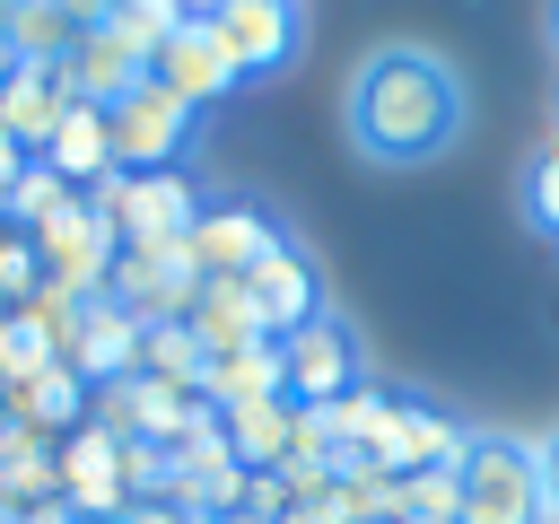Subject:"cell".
<instances>
[{"mask_svg":"<svg viewBox=\"0 0 559 524\" xmlns=\"http://www.w3.org/2000/svg\"><path fill=\"white\" fill-rule=\"evenodd\" d=\"M131 376H157V384H183V393H201L210 358H201V341H192L183 323H148V332H140V367H131Z\"/></svg>","mask_w":559,"mask_h":524,"instance_id":"obj_21","label":"cell"},{"mask_svg":"<svg viewBox=\"0 0 559 524\" xmlns=\"http://www.w3.org/2000/svg\"><path fill=\"white\" fill-rule=\"evenodd\" d=\"M122 445H131V437H114V428H96V419L61 437V498H70L79 524H122V515H131Z\"/></svg>","mask_w":559,"mask_h":524,"instance_id":"obj_8","label":"cell"},{"mask_svg":"<svg viewBox=\"0 0 559 524\" xmlns=\"http://www.w3.org/2000/svg\"><path fill=\"white\" fill-rule=\"evenodd\" d=\"M183 332L201 341V358H236V349L271 341V332H262V314H253V297H245V279H201V297H192Z\"/></svg>","mask_w":559,"mask_h":524,"instance_id":"obj_18","label":"cell"},{"mask_svg":"<svg viewBox=\"0 0 559 524\" xmlns=\"http://www.w3.org/2000/svg\"><path fill=\"white\" fill-rule=\"evenodd\" d=\"M341 122L367 166L411 175V166H437L472 131V79L437 44H376L341 87Z\"/></svg>","mask_w":559,"mask_h":524,"instance_id":"obj_1","label":"cell"},{"mask_svg":"<svg viewBox=\"0 0 559 524\" xmlns=\"http://www.w3.org/2000/svg\"><path fill=\"white\" fill-rule=\"evenodd\" d=\"M70 35H79V26H70L61 0H17V9H9V52H17V61H61Z\"/></svg>","mask_w":559,"mask_h":524,"instance_id":"obj_23","label":"cell"},{"mask_svg":"<svg viewBox=\"0 0 559 524\" xmlns=\"http://www.w3.org/2000/svg\"><path fill=\"white\" fill-rule=\"evenodd\" d=\"M218 437H227V454H236L245 472H280L288 445H297V402H288V393L236 402V410H218Z\"/></svg>","mask_w":559,"mask_h":524,"instance_id":"obj_17","label":"cell"},{"mask_svg":"<svg viewBox=\"0 0 559 524\" xmlns=\"http://www.w3.org/2000/svg\"><path fill=\"white\" fill-rule=\"evenodd\" d=\"M140 332H148V323H140L131 306L87 297V306H79V341H70V358H61V367H70L87 393H105V384H122V376L140 367Z\"/></svg>","mask_w":559,"mask_h":524,"instance_id":"obj_14","label":"cell"},{"mask_svg":"<svg viewBox=\"0 0 559 524\" xmlns=\"http://www.w3.org/2000/svg\"><path fill=\"white\" fill-rule=\"evenodd\" d=\"M515 210H524V227H533L542 245H559V131L524 157V175H515Z\"/></svg>","mask_w":559,"mask_h":524,"instance_id":"obj_22","label":"cell"},{"mask_svg":"<svg viewBox=\"0 0 559 524\" xmlns=\"http://www.w3.org/2000/svg\"><path fill=\"white\" fill-rule=\"evenodd\" d=\"M148 79L175 96V105H192V114H210V105H227L245 79H236V61H227V44L210 35V17H183L157 52H148Z\"/></svg>","mask_w":559,"mask_h":524,"instance_id":"obj_9","label":"cell"},{"mask_svg":"<svg viewBox=\"0 0 559 524\" xmlns=\"http://www.w3.org/2000/svg\"><path fill=\"white\" fill-rule=\"evenodd\" d=\"M0 524H9V498H0Z\"/></svg>","mask_w":559,"mask_h":524,"instance_id":"obj_33","label":"cell"},{"mask_svg":"<svg viewBox=\"0 0 559 524\" xmlns=\"http://www.w3.org/2000/svg\"><path fill=\"white\" fill-rule=\"evenodd\" d=\"M245 297H253V314H262V332H271V341H280V332H297V323H314V314L332 306V297H323V271H314L288 236L245 271Z\"/></svg>","mask_w":559,"mask_h":524,"instance_id":"obj_12","label":"cell"},{"mask_svg":"<svg viewBox=\"0 0 559 524\" xmlns=\"http://www.w3.org/2000/svg\"><path fill=\"white\" fill-rule=\"evenodd\" d=\"M9 428H17V419H9V384H0V437H9Z\"/></svg>","mask_w":559,"mask_h":524,"instance_id":"obj_30","label":"cell"},{"mask_svg":"<svg viewBox=\"0 0 559 524\" xmlns=\"http://www.w3.org/2000/svg\"><path fill=\"white\" fill-rule=\"evenodd\" d=\"M367 384V349H358V332L323 306L314 323H297V332H280V393L297 402V410H332V402H349Z\"/></svg>","mask_w":559,"mask_h":524,"instance_id":"obj_4","label":"cell"},{"mask_svg":"<svg viewBox=\"0 0 559 524\" xmlns=\"http://www.w3.org/2000/svg\"><path fill=\"white\" fill-rule=\"evenodd\" d=\"M210 35L227 44L236 79H280L306 52V0H218Z\"/></svg>","mask_w":559,"mask_h":524,"instance_id":"obj_6","label":"cell"},{"mask_svg":"<svg viewBox=\"0 0 559 524\" xmlns=\"http://www.w3.org/2000/svg\"><path fill=\"white\" fill-rule=\"evenodd\" d=\"M210 524H253V515H210Z\"/></svg>","mask_w":559,"mask_h":524,"instance_id":"obj_31","label":"cell"},{"mask_svg":"<svg viewBox=\"0 0 559 524\" xmlns=\"http://www.w3.org/2000/svg\"><path fill=\"white\" fill-rule=\"evenodd\" d=\"M44 166H52L70 192H87L96 175H114V131H105V105L70 96V105H61V122H52V140H44Z\"/></svg>","mask_w":559,"mask_h":524,"instance_id":"obj_16","label":"cell"},{"mask_svg":"<svg viewBox=\"0 0 559 524\" xmlns=\"http://www.w3.org/2000/svg\"><path fill=\"white\" fill-rule=\"evenodd\" d=\"M61 201H70V183H61V175H52L44 157H35V166H26L17 183H9V201H0V227H17V236H35V227H44V218H52Z\"/></svg>","mask_w":559,"mask_h":524,"instance_id":"obj_24","label":"cell"},{"mask_svg":"<svg viewBox=\"0 0 559 524\" xmlns=\"http://www.w3.org/2000/svg\"><path fill=\"white\" fill-rule=\"evenodd\" d=\"M87 402H96V393H87L70 367H44V376L9 384V419H17V428H35V437H52V445H61L70 428H87Z\"/></svg>","mask_w":559,"mask_h":524,"instance_id":"obj_19","label":"cell"},{"mask_svg":"<svg viewBox=\"0 0 559 524\" xmlns=\"http://www.w3.org/2000/svg\"><path fill=\"white\" fill-rule=\"evenodd\" d=\"M87 210L114 227V245L131 253V245H183L192 236V218H201V201H192V175L175 166V175H96L87 183Z\"/></svg>","mask_w":559,"mask_h":524,"instance_id":"obj_3","label":"cell"},{"mask_svg":"<svg viewBox=\"0 0 559 524\" xmlns=\"http://www.w3.org/2000/svg\"><path fill=\"white\" fill-rule=\"evenodd\" d=\"M61 9H70V26H105V17H122L131 0H61Z\"/></svg>","mask_w":559,"mask_h":524,"instance_id":"obj_28","label":"cell"},{"mask_svg":"<svg viewBox=\"0 0 559 524\" xmlns=\"http://www.w3.org/2000/svg\"><path fill=\"white\" fill-rule=\"evenodd\" d=\"M140 79H148V52H140L122 26H79L70 52H61V87L87 96V105H122Z\"/></svg>","mask_w":559,"mask_h":524,"instance_id":"obj_13","label":"cell"},{"mask_svg":"<svg viewBox=\"0 0 559 524\" xmlns=\"http://www.w3.org/2000/svg\"><path fill=\"white\" fill-rule=\"evenodd\" d=\"M26 166H35V157H26V148H17V140H9V131H0V201H9V183H17V175H26Z\"/></svg>","mask_w":559,"mask_h":524,"instance_id":"obj_29","label":"cell"},{"mask_svg":"<svg viewBox=\"0 0 559 524\" xmlns=\"http://www.w3.org/2000/svg\"><path fill=\"white\" fill-rule=\"evenodd\" d=\"M454 524H550L542 498V454L515 428H472L454 463Z\"/></svg>","mask_w":559,"mask_h":524,"instance_id":"obj_2","label":"cell"},{"mask_svg":"<svg viewBox=\"0 0 559 524\" xmlns=\"http://www.w3.org/2000/svg\"><path fill=\"white\" fill-rule=\"evenodd\" d=\"M533 454H542V498H550V524H559V428L533 437Z\"/></svg>","mask_w":559,"mask_h":524,"instance_id":"obj_26","label":"cell"},{"mask_svg":"<svg viewBox=\"0 0 559 524\" xmlns=\"http://www.w3.org/2000/svg\"><path fill=\"white\" fill-rule=\"evenodd\" d=\"M122 524H192V515H183L175 498H131V515H122Z\"/></svg>","mask_w":559,"mask_h":524,"instance_id":"obj_27","label":"cell"},{"mask_svg":"<svg viewBox=\"0 0 559 524\" xmlns=\"http://www.w3.org/2000/svg\"><path fill=\"white\" fill-rule=\"evenodd\" d=\"M271 245H280V227H271L253 201H201V218H192V236H183V262H192L201 279H245Z\"/></svg>","mask_w":559,"mask_h":524,"instance_id":"obj_11","label":"cell"},{"mask_svg":"<svg viewBox=\"0 0 559 524\" xmlns=\"http://www.w3.org/2000/svg\"><path fill=\"white\" fill-rule=\"evenodd\" d=\"M262 393H280V341H253L236 358H210V376H201V402L210 410H236V402H262Z\"/></svg>","mask_w":559,"mask_h":524,"instance_id":"obj_20","label":"cell"},{"mask_svg":"<svg viewBox=\"0 0 559 524\" xmlns=\"http://www.w3.org/2000/svg\"><path fill=\"white\" fill-rule=\"evenodd\" d=\"M550 131H559V122H550Z\"/></svg>","mask_w":559,"mask_h":524,"instance_id":"obj_34","label":"cell"},{"mask_svg":"<svg viewBox=\"0 0 559 524\" xmlns=\"http://www.w3.org/2000/svg\"><path fill=\"white\" fill-rule=\"evenodd\" d=\"M114 306H131L140 323H183L192 297H201V271L183 262V245H131L114 253V279H105Z\"/></svg>","mask_w":559,"mask_h":524,"instance_id":"obj_10","label":"cell"},{"mask_svg":"<svg viewBox=\"0 0 559 524\" xmlns=\"http://www.w3.org/2000/svg\"><path fill=\"white\" fill-rule=\"evenodd\" d=\"M105 131H114V166L122 175H175L183 148H192V131H201V114L175 105L157 79H140L122 105H105Z\"/></svg>","mask_w":559,"mask_h":524,"instance_id":"obj_5","label":"cell"},{"mask_svg":"<svg viewBox=\"0 0 559 524\" xmlns=\"http://www.w3.org/2000/svg\"><path fill=\"white\" fill-rule=\"evenodd\" d=\"M44 288V262H35V236H17V227H0V314H17L26 297Z\"/></svg>","mask_w":559,"mask_h":524,"instance_id":"obj_25","label":"cell"},{"mask_svg":"<svg viewBox=\"0 0 559 524\" xmlns=\"http://www.w3.org/2000/svg\"><path fill=\"white\" fill-rule=\"evenodd\" d=\"M550 44H559V0H550Z\"/></svg>","mask_w":559,"mask_h":524,"instance_id":"obj_32","label":"cell"},{"mask_svg":"<svg viewBox=\"0 0 559 524\" xmlns=\"http://www.w3.org/2000/svg\"><path fill=\"white\" fill-rule=\"evenodd\" d=\"M114 227L87 210V192H70L44 227H35V262H44V279L52 288H70V297H105V279H114Z\"/></svg>","mask_w":559,"mask_h":524,"instance_id":"obj_7","label":"cell"},{"mask_svg":"<svg viewBox=\"0 0 559 524\" xmlns=\"http://www.w3.org/2000/svg\"><path fill=\"white\" fill-rule=\"evenodd\" d=\"M61 105H70L61 61H9V70H0V131H9L26 157H44V140H52Z\"/></svg>","mask_w":559,"mask_h":524,"instance_id":"obj_15","label":"cell"}]
</instances>
